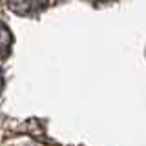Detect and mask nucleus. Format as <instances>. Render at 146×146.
I'll list each match as a JSON object with an SVG mask.
<instances>
[{
    "label": "nucleus",
    "instance_id": "obj_2",
    "mask_svg": "<svg viewBox=\"0 0 146 146\" xmlns=\"http://www.w3.org/2000/svg\"><path fill=\"white\" fill-rule=\"evenodd\" d=\"M2 35H4V55H6V46H7V29H6V26H4V29H2Z\"/></svg>",
    "mask_w": 146,
    "mask_h": 146
},
{
    "label": "nucleus",
    "instance_id": "obj_1",
    "mask_svg": "<svg viewBox=\"0 0 146 146\" xmlns=\"http://www.w3.org/2000/svg\"><path fill=\"white\" fill-rule=\"evenodd\" d=\"M46 0H7V6L17 11L18 15H27V13H35L42 9Z\"/></svg>",
    "mask_w": 146,
    "mask_h": 146
},
{
    "label": "nucleus",
    "instance_id": "obj_3",
    "mask_svg": "<svg viewBox=\"0 0 146 146\" xmlns=\"http://www.w3.org/2000/svg\"><path fill=\"white\" fill-rule=\"evenodd\" d=\"M102 2H106V0H102Z\"/></svg>",
    "mask_w": 146,
    "mask_h": 146
}]
</instances>
